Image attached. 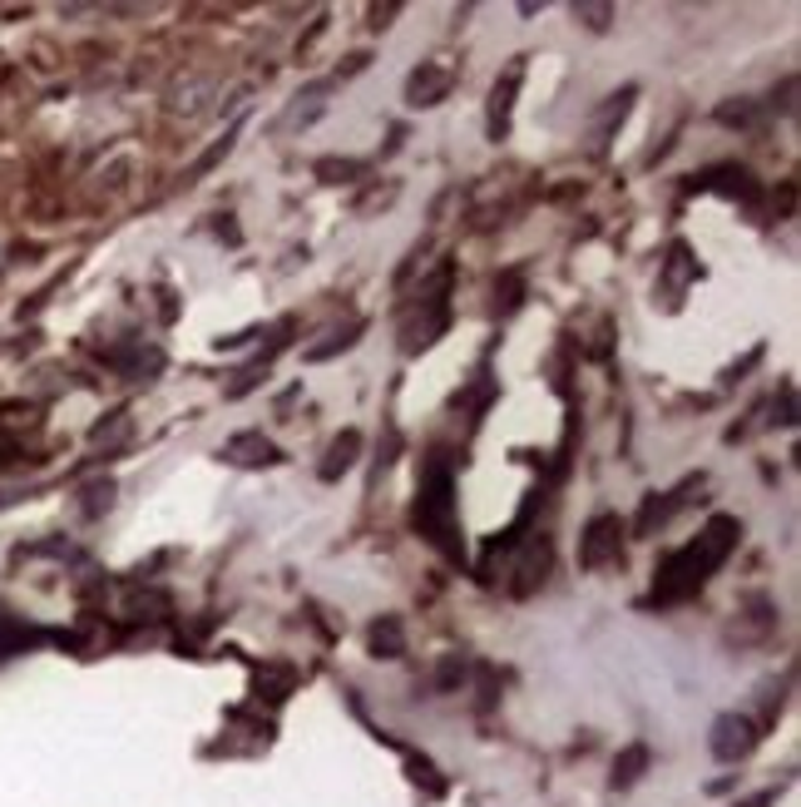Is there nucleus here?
<instances>
[{"label":"nucleus","mask_w":801,"mask_h":807,"mask_svg":"<svg viewBox=\"0 0 801 807\" xmlns=\"http://www.w3.org/2000/svg\"><path fill=\"white\" fill-rule=\"evenodd\" d=\"M648 763V748H628V758H624V773H618V783H634L638 777V768Z\"/></svg>","instance_id":"7"},{"label":"nucleus","mask_w":801,"mask_h":807,"mask_svg":"<svg viewBox=\"0 0 801 807\" xmlns=\"http://www.w3.org/2000/svg\"><path fill=\"white\" fill-rule=\"evenodd\" d=\"M742 526L728 516H718L708 530H703L693 545H683L678 555H668V565L658 569V585H653V600L673 604V600H688V595H698L703 585H708V575L728 560V550L738 545Z\"/></svg>","instance_id":"1"},{"label":"nucleus","mask_w":801,"mask_h":807,"mask_svg":"<svg viewBox=\"0 0 801 807\" xmlns=\"http://www.w3.org/2000/svg\"><path fill=\"white\" fill-rule=\"evenodd\" d=\"M445 90V74H431L426 70V80H411V104H436Z\"/></svg>","instance_id":"5"},{"label":"nucleus","mask_w":801,"mask_h":807,"mask_svg":"<svg viewBox=\"0 0 801 807\" xmlns=\"http://www.w3.org/2000/svg\"><path fill=\"white\" fill-rule=\"evenodd\" d=\"M416 520H421V530L436 540V545L451 550V476H445V471H431V476H426Z\"/></svg>","instance_id":"2"},{"label":"nucleus","mask_w":801,"mask_h":807,"mask_svg":"<svg viewBox=\"0 0 801 807\" xmlns=\"http://www.w3.org/2000/svg\"><path fill=\"white\" fill-rule=\"evenodd\" d=\"M371 644H376V649H381V644H386V649H391V654H396V649H400V634H396V620H386V624H381V630H376V634H371Z\"/></svg>","instance_id":"8"},{"label":"nucleus","mask_w":801,"mask_h":807,"mask_svg":"<svg viewBox=\"0 0 801 807\" xmlns=\"http://www.w3.org/2000/svg\"><path fill=\"white\" fill-rule=\"evenodd\" d=\"M351 451H357V431H347L337 446H332V456H337V461L327 466V476H337V466H351Z\"/></svg>","instance_id":"6"},{"label":"nucleus","mask_w":801,"mask_h":807,"mask_svg":"<svg viewBox=\"0 0 801 807\" xmlns=\"http://www.w3.org/2000/svg\"><path fill=\"white\" fill-rule=\"evenodd\" d=\"M614 530H618V520H614V516H604V520H594V526H589V540H584V565H599V560H604V550L618 540Z\"/></svg>","instance_id":"4"},{"label":"nucleus","mask_w":801,"mask_h":807,"mask_svg":"<svg viewBox=\"0 0 801 807\" xmlns=\"http://www.w3.org/2000/svg\"><path fill=\"white\" fill-rule=\"evenodd\" d=\"M757 743V734H752L747 718H722L718 734H712V753L722 758V763H732V758H742L747 748Z\"/></svg>","instance_id":"3"}]
</instances>
